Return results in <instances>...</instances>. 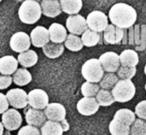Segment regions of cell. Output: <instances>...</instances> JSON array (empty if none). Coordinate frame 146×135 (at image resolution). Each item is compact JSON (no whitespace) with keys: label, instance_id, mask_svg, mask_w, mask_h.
<instances>
[{"label":"cell","instance_id":"2","mask_svg":"<svg viewBox=\"0 0 146 135\" xmlns=\"http://www.w3.org/2000/svg\"><path fill=\"white\" fill-rule=\"evenodd\" d=\"M41 4L35 0H25L20 6L18 15L21 22L33 24L40 19L42 14Z\"/></svg>","mask_w":146,"mask_h":135},{"label":"cell","instance_id":"32","mask_svg":"<svg viewBox=\"0 0 146 135\" xmlns=\"http://www.w3.org/2000/svg\"><path fill=\"white\" fill-rule=\"evenodd\" d=\"M100 85L97 83L86 82L81 86V93L85 97H94L100 91Z\"/></svg>","mask_w":146,"mask_h":135},{"label":"cell","instance_id":"30","mask_svg":"<svg viewBox=\"0 0 146 135\" xmlns=\"http://www.w3.org/2000/svg\"><path fill=\"white\" fill-rule=\"evenodd\" d=\"M65 47L71 51H78L84 47V44L81 38L75 34H70L67 37L66 40L64 42Z\"/></svg>","mask_w":146,"mask_h":135},{"label":"cell","instance_id":"41","mask_svg":"<svg viewBox=\"0 0 146 135\" xmlns=\"http://www.w3.org/2000/svg\"><path fill=\"white\" fill-rule=\"evenodd\" d=\"M145 91H146V84H145Z\"/></svg>","mask_w":146,"mask_h":135},{"label":"cell","instance_id":"26","mask_svg":"<svg viewBox=\"0 0 146 135\" xmlns=\"http://www.w3.org/2000/svg\"><path fill=\"white\" fill-rule=\"evenodd\" d=\"M32 80L31 74L27 69L20 68L13 75V82L17 85L23 87L29 84Z\"/></svg>","mask_w":146,"mask_h":135},{"label":"cell","instance_id":"42","mask_svg":"<svg viewBox=\"0 0 146 135\" xmlns=\"http://www.w3.org/2000/svg\"><path fill=\"white\" fill-rule=\"evenodd\" d=\"M0 1H2V0H0Z\"/></svg>","mask_w":146,"mask_h":135},{"label":"cell","instance_id":"38","mask_svg":"<svg viewBox=\"0 0 146 135\" xmlns=\"http://www.w3.org/2000/svg\"><path fill=\"white\" fill-rule=\"evenodd\" d=\"M0 100H1V110H0V114H4L5 112H7L9 109V102L8 100H7V96L4 95L3 93H0Z\"/></svg>","mask_w":146,"mask_h":135},{"label":"cell","instance_id":"13","mask_svg":"<svg viewBox=\"0 0 146 135\" xmlns=\"http://www.w3.org/2000/svg\"><path fill=\"white\" fill-rule=\"evenodd\" d=\"M77 110L84 116H91L95 114L99 110L100 105L95 97H85L77 103Z\"/></svg>","mask_w":146,"mask_h":135},{"label":"cell","instance_id":"21","mask_svg":"<svg viewBox=\"0 0 146 135\" xmlns=\"http://www.w3.org/2000/svg\"><path fill=\"white\" fill-rule=\"evenodd\" d=\"M19 63L25 68H29L35 65L38 61V55L34 50L29 49L20 53L18 55Z\"/></svg>","mask_w":146,"mask_h":135},{"label":"cell","instance_id":"15","mask_svg":"<svg viewBox=\"0 0 146 135\" xmlns=\"http://www.w3.org/2000/svg\"><path fill=\"white\" fill-rule=\"evenodd\" d=\"M124 31L113 24H108L104 32V41L106 44H118L123 39Z\"/></svg>","mask_w":146,"mask_h":135},{"label":"cell","instance_id":"35","mask_svg":"<svg viewBox=\"0 0 146 135\" xmlns=\"http://www.w3.org/2000/svg\"><path fill=\"white\" fill-rule=\"evenodd\" d=\"M17 135H41V133L36 127L28 124L21 127Z\"/></svg>","mask_w":146,"mask_h":135},{"label":"cell","instance_id":"27","mask_svg":"<svg viewBox=\"0 0 146 135\" xmlns=\"http://www.w3.org/2000/svg\"><path fill=\"white\" fill-rule=\"evenodd\" d=\"M111 135H130L131 127L113 119L108 127Z\"/></svg>","mask_w":146,"mask_h":135},{"label":"cell","instance_id":"23","mask_svg":"<svg viewBox=\"0 0 146 135\" xmlns=\"http://www.w3.org/2000/svg\"><path fill=\"white\" fill-rule=\"evenodd\" d=\"M62 11L70 15H75L81 11L83 7L82 0H60Z\"/></svg>","mask_w":146,"mask_h":135},{"label":"cell","instance_id":"33","mask_svg":"<svg viewBox=\"0 0 146 135\" xmlns=\"http://www.w3.org/2000/svg\"><path fill=\"white\" fill-rule=\"evenodd\" d=\"M130 135H146V122L142 119H136L131 127Z\"/></svg>","mask_w":146,"mask_h":135},{"label":"cell","instance_id":"3","mask_svg":"<svg viewBox=\"0 0 146 135\" xmlns=\"http://www.w3.org/2000/svg\"><path fill=\"white\" fill-rule=\"evenodd\" d=\"M83 77L87 82L98 83L104 76V70L98 59H88L83 64L81 68Z\"/></svg>","mask_w":146,"mask_h":135},{"label":"cell","instance_id":"28","mask_svg":"<svg viewBox=\"0 0 146 135\" xmlns=\"http://www.w3.org/2000/svg\"><path fill=\"white\" fill-rule=\"evenodd\" d=\"M81 40L84 46L88 47H94L100 41V34L98 32L88 29L81 37Z\"/></svg>","mask_w":146,"mask_h":135},{"label":"cell","instance_id":"19","mask_svg":"<svg viewBox=\"0 0 146 135\" xmlns=\"http://www.w3.org/2000/svg\"><path fill=\"white\" fill-rule=\"evenodd\" d=\"M51 42L61 44L66 40L68 34L65 27L58 23H53L48 28Z\"/></svg>","mask_w":146,"mask_h":135},{"label":"cell","instance_id":"10","mask_svg":"<svg viewBox=\"0 0 146 135\" xmlns=\"http://www.w3.org/2000/svg\"><path fill=\"white\" fill-rule=\"evenodd\" d=\"M1 122L4 124L6 130L9 131H14L21 127L22 117L17 110L9 109L2 114Z\"/></svg>","mask_w":146,"mask_h":135},{"label":"cell","instance_id":"43","mask_svg":"<svg viewBox=\"0 0 146 135\" xmlns=\"http://www.w3.org/2000/svg\"><path fill=\"white\" fill-rule=\"evenodd\" d=\"M8 135H11V134H8Z\"/></svg>","mask_w":146,"mask_h":135},{"label":"cell","instance_id":"39","mask_svg":"<svg viewBox=\"0 0 146 135\" xmlns=\"http://www.w3.org/2000/svg\"><path fill=\"white\" fill-rule=\"evenodd\" d=\"M0 126H1V134L0 135H3V134H4V129L5 128V127H4V124H2V122H1Z\"/></svg>","mask_w":146,"mask_h":135},{"label":"cell","instance_id":"9","mask_svg":"<svg viewBox=\"0 0 146 135\" xmlns=\"http://www.w3.org/2000/svg\"><path fill=\"white\" fill-rule=\"evenodd\" d=\"M6 96L10 105L15 109L25 108L29 104L28 94L21 89H12L7 92Z\"/></svg>","mask_w":146,"mask_h":135},{"label":"cell","instance_id":"22","mask_svg":"<svg viewBox=\"0 0 146 135\" xmlns=\"http://www.w3.org/2000/svg\"><path fill=\"white\" fill-rule=\"evenodd\" d=\"M64 132L62 124L58 122L48 120L41 127V135H63Z\"/></svg>","mask_w":146,"mask_h":135},{"label":"cell","instance_id":"36","mask_svg":"<svg viewBox=\"0 0 146 135\" xmlns=\"http://www.w3.org/2000/svg\"><path fill=\"white\" fill-rule=\"evenodd\" d=\"M135 113L140 119L146 121V100L138 103L135 108Z\"/></svg>","mask_w":146,"mask_h":135},{"label":"cell","instance_id":"29","mask_svg":"<svg viewBox=\"0 0 146 135\" xmlns=\"http://www.w3.org/2000/svg\"><path fill=\"white\" fill-rule=\"evenodd\" d=\"M96 99L101 107H108L115 102L112 92H111L109 90L104 89L100 90L97 95L96 96Z\"/></svg>","mask_w":146,"mask_h":135},{"label":"cell","instance_id":"17","mask_svg":"<svg viewBox=\"0 0 146 135\" xmlns=\"http://www.w3.org/2000/svg\"><path fill=\"white\" fill-rule=\"evenodd\" d=\"M41 7L43 14L51 18L60 15L62 11L61 3L58 0H42Z\"/></svg>","mask_w":146,"mask_h":135},{"label":"cell","instance_id":"40","mask_svg":"<svg viewBox=\"0 0 146 135\" xmlns=\"http://www.w3.org/2000/svg\"><path fill=\"white\" fill-rule=\"evenodd\" d=\"M144 72H145V74H146V64L145 66V68H144Z\"/></svg>","mask_w":146,"mask_h":135},{"label":"cell","instance_id":"37","mask_svg":"<svg viewBox=\"0 0 146 135\" xmlns=\"http://www.w3.org/2000/svg\"><path fill=\"white\" fill-rule=\"evenodd\" d=\"M13 82V77L9 75H1L0 77V90H4L8 88Z\"/></svg>","mask_w":146,"mask_h":135},{"label":"cell","instance_id":"31","mask_svg":"<svg viewBox=\"0 0 146 135\" xmlns=\"http://www.w3.org/2000/svg\"><path fill=\"white\" fill-rule=\"evenodd\" d=\"M119 81V77L115 73L107 72L99 82L100 87L104 90H109L113 88Z\"/></svg>","mask_w":146,"mask_h":135},{"label":"cell","instance_id":"4","mask_svg":"<svg viewBox=\"0 0 146 135\" xmlns=\"http://www.w3.org/2000/svg\"><path fill=\"white\" fill-rule=\"evenodd\" d=\"M115 102L121 103L131 101L135 94V87L131 80H121L112 89Z\"/></svg>","mask_w":146,"mask_h":135},{"label":"cell","instance_id":"12","mask_svg":"<svg viewBox=\"0 0 146 135\" xmlns=\"http://www.w3.org/2000/svg\"><path fill=\"white\" fill-rule=\"evenodd\" d=\"M30 37L31 44L37 48H43L51 41L48 29L42 26H37L32 29Z\"/></svg>","mask_w":146,"mask_h":135},{"label":"cell","instance_id":"5","mask_svg":"<svg viewBox=\"0 0 146 135\" xmlns=\"http://www.w3.org/2000/svg\"><path fill=\"white\" fill-rule=\"evenodd\" d=\"M87 24L88 29L96 32H102L108 26V17L101 11H93L87 16Z\"/></svg>","mask_w":146,"mask_h":135},{"label":"cell","instance_id":"14","mask_svg":"<svg viewBox=\"0 0 146 135\" xmlns=\"http://www.w3.org/2000/svg\"><path fill=\"white\" fill-rule=\"evenodd\" d=\"M44 112L46 118L50 121L62 123L66 120V111L64 106L60 103L54 102L48 104Z\"/></svg>","mask_w":146,"mask_h":135},{"label":"cell","instance_id":"16","mask_svg":"<svg viewBox=\"0 0 146 135\" xmlns=\"http://www.w3.org/2000/svg\"><path fill=\"white\" fill-rule=\"evenodd\" d=\"M24 113H25L26 122L29 125L41 127L43 124L46 122V121L47 119L46 116L45 112L42 110H36L31 107Z\"/></svg>","mask_w":146,"mask_h":135},{"label":"cell","instance_id":"24","mask_svg":"<svg viewBox=\"0 0 146 135\" xmlns=\"http://www.w3.org/2000/svg\"><path fill=\"white\" fill-rule=\"evenodd\" d=\"M113 120L131 127L135 121V113L128 109H121L115 112Z\"/></svg>","mask_w":146,"mask_h":135},{"label":"cell","instance_id":"8","mask_svg":"<svg viewBox=\"0 0 146 135\" xmlns=\"http://www.w3.org/2000/svg\"><path fill=\"white\" fill-rule=\"evenodd\" d=\"M29 104L36 110H45L48 105V96L45 91L41 89H34L28 94Z\"/></svg>","mask_w":146,"mask_h":135},{"label":"cell","instance_id":"7","mask_svg":"<svg viewBox=\"0 0 146 135\" xmlns=\"http://www.w3.org/2000/svg\"><path fill=\"white\" fill-rule=\"evenodd\" d=\"M67 29L71 34L81 35L88 29L86 19L80 14L70 15L66 21Z\"/></svg>","mask_w":146,"mask_h":135},{"label":"cell","instance_id":"20","mask_svg":"<svg viewBox=\"0 0 146 135\" xmlns=\"http://www.w3.org/2000/svg\"><path fill=\"white\" fill-rule=\"evenodd\" d=\"M120 61L122 66L135 67L139 62L138 53L132 49H125L120 54Z\"/></svg>","mask_w":146,"mask_h":135},{"label":"cell","instance_id":"25","mask_svg":"<svg viewBox=\"0 0 146 135\" xmlns=\"http://www.w3.org/2000/svg\"><path fill=\"white\" fill-rule=\"evenodd\" d=\"M42 49L46 57L49 59L58 58L64 51V46L62 44H56L51 41L44 46Z\"/></svg>","mask_w":146,"mask_h":135},{"label":"cell","instance_id":"6","mask_svg":"<svg viewBox=\"0 0 146 135\" xmlns=\"http://www.w3.org/2000/svg\"><path fill=\"white\" fill-rule=\"evenodd\" d=\"M31 44V37L24 31H19L14 34L9 41V46L11 50L19 54L29 50Z\"/></svg>","mask_w":146,"mask_h":135},{"label":"cell","instance_id":"1","mask_svg":"<svg viewBox=\"0 0 146 135\" xmlns=\"http://www.w3.org/2000/svg\"><path fill=\"white\" fill-rule=\"evenodd\" d=\"M108 17L112 24L124 29L130 28L135 24L137 12L133 7L125 3H117L111 8Z\"/></svg>","mask_w":146,"mask_h":135},{"label":"cell","instance_id":"34","mask_svg":"<svg viewBox=\"0 0 146 135\" xmlns=\"http://www.w3.org/2000/svg\"><path fill=\"white\" fill-rule=\"evenodd\" d=\"M136 67H128L121 65L117 72V75L121 80H131L136 74Z\"/></svg>","mask_w":146,"mask_h":135},{"label":"cell","instance_id":"18","mask_svg":"<svg viewBox=\"0 0 146 135\" xmlns=\"http://www.w3.org/2000/svg\"><path fill=\"white\" fill-rule=\"evenodd\" d=\"M18 59L11 55L4 56L0 59V73L1 75H11L18 70Z\"/></svg>","mask_w":146,"mask_h":135},{"label":"cell","instance_id":"11","mask_svg":"<svg viewBox=\"0 0 146 135\" xmlns=\"http://www.w3.org/2000/svg\"><path fill=\"white\" fill-rule=\"evenodd\" d=\"M99 61L106 72H117L120 68V55L113 51H107L101 54L99 57Z\"/></svg>","mask_w":146,"mask_h":135}]
</instances>
